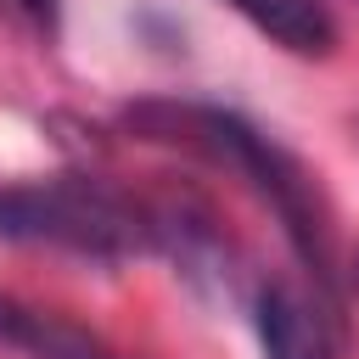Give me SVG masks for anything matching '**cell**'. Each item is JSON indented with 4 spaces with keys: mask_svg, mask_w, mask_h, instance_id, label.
<instances>
[{
    "mask_svg": "<svg viewBox=\"0 0 359 359\" xmlns=\"http://www.w3.org/2000/svg\"><path fill=\"white\" fill-rule=\"evenodd\" d=\"M123 123L140 135V140H163V146H185L230 174H241L264 202L269 213L280 219L292 252L309 264V275L320 280V292L337 286V269H331V241H325V219H320V202H314V185L303 174V163L275 146L252 118L230 112V107H208V101H140L123 112Z\"/></svg>",
    "mask_w": 359,
    "mask_h": 359,
    "instance_id": "1",
    "label": "cell"
},
{
    "mask_svg": "<svg viewBox=\"0 0 359 359\" xmlns=\"http://www.w3.org/2000/svg\"><path fill=\"white\" fill-rule=\"evenodd\" d=\"M0 236L50 241L84 258H129V252L163 247L168 213H146L140 202L67 174V180H34V185H0Z\"/></svg>",
    "mask_w": 359,
    "mask_h": 359,
    "instance_id": "2",
    "label": "cell"
},
{
    "mask_svg": "<svg viewBox=\"0 0 359 359\" xmlns=\"http://www.w3.org/2000/svg\"><path fill=\"white\" fill-rule=\"evenodd\" d=\"M252 325H258L264 359H337L320 309H314L297 286H286V280L258 286V297H252Z\"/></svg>",
    "mask_w": 359,
    "mask_h": 359,
    "instance_id": "3",
    "label": "cell"
},
{
    "mask_svg": "<svg viewBox=\"0 0 359 359\" xmlns=\"http://www.w3.org/2000/svg\"><path fill=\"white\" fill-rule=\"evenodd\" d=\"M236 6L264 39H275L292 56H331L337 45V17L325 11V0H224Z\"/></svg>",
    "mask_w": 359,
    "mask_h": 359,
    "instance_id": "4",
    "label": "cell"
},
{
    "mask_svg": "<svg viewBox=\"0 0 359 359\" xmlns=\"http://www.w3.org/2000/svg\"><path fill=\"white\" fill-rule=\"evenodd\" d=\"M28 34H39V39H50L56 28H62V0H0Z\"/></svg>",
    "mask_w": 359,
    "mask_h": 359,
    "instance_id": "5",
    "label": "cell"
}]
</instances>
